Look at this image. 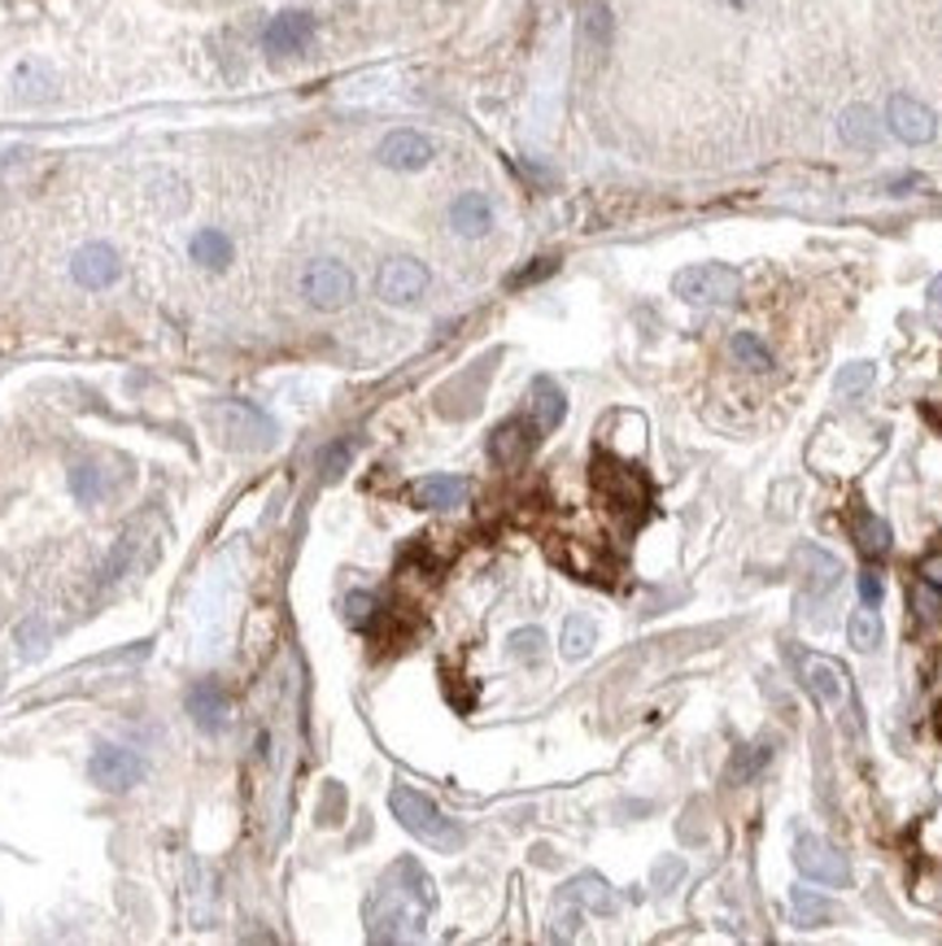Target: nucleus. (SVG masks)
Listing matches in <instances>:
<instances>
[{
	"mask_svg": "<svg viewBox=\"0 0 942 946\" xmlns=\"http://www.w3.org/2000/svg\"><path fill=\"white\" fill-rule=\"evenodd\" d=\"M799 558L812 563V572H808V576H812V597H824V593L842 581V563H838L833 554H824L821 545H803Z\"/></svg>",
	"mask_w": 942,
	"mask_h": 946,
	"instance_id": "nucleus-25",
	"label": "nucleus"
},
{
	"mask_svg": "<svg viewBox=\"0 0 942 946\" xmlns=\"http://www.w3.org/2000/svg\"><path fill=\"white\" fill-rule=\"evenodd\" d=\"M790 907H794V920L808 925V929H821L824 920L833 916V907L824 903L821 894H812V889H794V894H790Z\"/></svg>",
	"mask_w": 942,
	"mask_h": 946,
	"instance_id": "nucleus-30",
	"label": "nucleus"
},
{
	"mask_svg": "<svg viewBox=\"0 0 942 946\" xmlns=\"http://www.w3.org/2000/svg\"><path fill=\"white\" fill-rule=\"evenodd\" d=\"M681 873H685V864H681V859H672V864H659V868H654V882H659V886H677V882H681Z\"/></svg>",
	"mask_w": 942,
	"mask_h": 946,
	"instance_id": "nucleus-40",
	"label": "nucleus"
},
{
	"mask_svg": "<svg viewBox=\"0 0 942 946\" xmlns=\"http://www.w3.org/2000/svg\"><path fill=\"white\" fill-rule=\"evenodd\" d=\"M371 615H375V597L371 593H350L345 597V620H350L353 628H367Z\"/></svg>",
	"mask_w": 942,
	"mask_h": 946,
	"instance_id": "nucleus-35",
	"label": "nucleus"
},
{
	"mask_svg": "<svg viewBox=\"0 0 942 946\" xmlns=\"http://www.w3.org/2000/svg\"><path fill=\"white\" fill-rule=\"evenodd\" d=\"M794 864L808 882H821V886H851V864L838 846H829L812 833H799L794 837Z\"/></svg>",
	"mask_w": 942,
	"mask_h": 946,
	"instance_id": "nucleus-6",
	"label": "nucleus"
},
{
	"mask_svg": "<svg viewBox=\"0 0 942 946\" xmlns=\"http://www.w3.org/2000/svg\"><path fill=\"white\" fill-rule=\"evenodd\" d=\"M471 484L463 475H423L411 489V502L423 506V511H454V506H468Z\"/></svg>",
	"mask_w": 942,
	"mask_h": 946,
	"instance_id": "nucleus-16",
	"label": "nucleus"
},
{
	"mask_svg": "<svg viewBox=\"0 0 942 946\" xmlns=\"http://www.w3.org/2000/svg\"><path fill=\"white\" fill-rule=\"evenodd\" d=\"M432 140L423 135V131H411V127H398V131H389L384 140H380V149H375V158H380V167H389V171H402V175H411V171H423L428 162H432Z\"/></svg>",
	"mask_w": 942,
	"mask_h": 946,
	"instance_id": "nucleus-12",
	"label": "nucleus"
},
{
	"mask_svg": "<svg viewBox=\"0 0 942 946\" xmlns=\"http://www.w3.org/2000/svg\"><path fill=\"white\" fill-rule=\"evenodd\" d=\"M720 4H729V9H746V4H755V0H720Z\"/></svg>",
	"mask_w": 942,
	"mask_h": 946,
	"instance_id": "nucleus-43",
	"label": "nucleus"
},
{
	"mask_svg": "<svg viewBox=\"0 0 942 946\" xmlns=\"http://www.w3.org/2000/svg\"><path fill=\"white\" fill-rule=\"evenodd\" d=\"M672 293L690 305H733L738 293H742V275L724 262H699V266H685L677 271L672 280Z\"/></svg>",
	"mask_w": 942,
	"mask_h": 946,
	"instance_id": "nucleus-3",
	"label": "nucleus"
},
{
	"mask_svg": "<svg viewBox=\"0 0 942 946\" xmlns=\"http://www.w3.org/2000/svg\"><path fill=\"white\" fill-rule=\"evenodd\" d=\"M389 812L402 821L407 833H414L419 842H428L437 851H459L463 846V828L454 821H445L441 807L432 798H423L419 789H411V785H393L389 789Z\"/></svg>",
	"mask_w": 942,
	"mask_h": 946,
	"instance_id": "nucleus-2",
	"label": "nucleus"
},
{
	"mask_svg": "<svg viewBox=\"0 0 942 946\" xmlns=\"http://www.w3.org/2000/svg\"><path fill=\"white\" fill-rule=\"evenodd\" d=\"M88 772H92V781H97L101 789H110V794H127L131 785H140V781H144V755H140V751H127V746H114V742H106V746H97V751H92Z\"/></svg>",
	"mask_w": 942,
	"mask_h": 946,
	"instance_id": "nucleus-7",
	"label": "nucleus"
},
{
	"mask_svg": "<svg viewBox=\"0 0 942 946\" xmlns=\"http://www.w3.org/2000/svg\"><path fill=\"white\" fill-rule=\"evenodd\" d=\"M529 414L537 419V427H541V432H554V427L563 423V414H568V397H563V389H559L550 375H537V380H532Z\"/></svg>",
	"mask_w": 942,
	"mask_h": 946,
	"instance_id": "nucleus-20",
	"label": "nucleus"
},
{
	"mask_svg": "<svg viewBox=\"0 0 942 946\" xmlns=\"http://www.w3.org/2000/svg\"><path fill=\"white\" fill-rule=\"evenodd\" d=\"M873 380H878V366H873V362H851V366L838 371V393H842V397H860Z\"/></svg>",
	"mask_w": 942,
	"mask_h": 946,
	"instance_id": "nucleus-33",
	"label": "nucleus"
},
{
	"mask_svg": "<svg viewBox=\"0 0 942 946\" xmlns=\"http://www.w3.org/2000/svg\"><path fill=\"white\" fill-rule=\"evenodd\" d=\"M70 275H74V284H79V289L101 293V289L118 284V275H122V258H118L114 244L92 240V244L74 249V258H70Z\"/></svg>",
	"mask_w": 942,
	"mask_h": 946,
	"instance_id": "nucleus-9",
	"label": "nucleus"
},
{
	"mask_svg": "<svg viewBox=\"0 0 942 946\" xmlns=\"http://www.w3.org/2000/svg\"><path fill=\"white\" fill-rule=\"evenodd\" d=\"M563 898H568V903H577V907H585V912H593V916H615V912H620L615 889L607 886L598 873H581V877H572V882L563 886Z\"/></svg>",
	"mask_w": 942,
	"mask_h": 946,
	"instance_id": "nucleus-18",
	"label": "nucleus"
},
{
	"mask_svg": "<svg viewBox=\"0 0 942 946\" xmlns=\"http://www.w3.org/2000/svg\"><path fill=\"white\" fill-rule=\"evenodd\" d=\"M799 672H803V685H808L829 711H838V715H846V719L860 715L851 676H846L833 658H824V654H799Z\"/></svg>",
	"mask_w": 942,
	"mask_h": 946,
	"instance_id": "nucleus-5",
	"label": "nucleus"
},
{
	"mask_svg": "<svg viewBox=\"0 0 942 946\" xmlns=\"http://www.w3.org/2000/svg\"><path fill=\"white\" fill-rule=\"evenodd\" d=\"M885 122H890L894 140H903V144H930V140L939 135V119H934V110H930L925 101L908 97V92L890 97V105H885Z\"/></svg>",
	"mask_w": 942,
	"mask_h": 946,
	"instance_id": "nucleus-11",
	"label": "nucleus"
},
{
	"mask_svg": "<svg viewBox=\"0 0 942 946\" xmlns=\"http://www.w3.org/2000/svg\"><path fill=\"white\" fill-rule=\"evenodd\" d=\"M70 493H74L83 506H97V502H106V497H110V480H106L101 467L79 463V467H70Z\"/></svg>",
	"mask_w": 942,
	"mask_h": 946,
	"instance_id": "nucleus-26",
	"label": "nucleus"
},
{
	"mask_svg": "<svg viewBox=\"0 0 942 946\" xmlns=\"http://www.w3.org/2000/svg\"><path fill=\"white\" fill-rule=\"evenodd\" d=\"M232 236L228 232H219V228H201L197 236H192V262L197 266H206V271H228L232 266Z\"/></svg>",
	"mask_w": 942,
	"mask_h": 946,
	"instance_id": "nucleus-23",
	"label": "nucleus"
},
{
	"mask_svg": "<svg viewBox=\"0 0 942 946\" xmlns=\"http://www.w3.org/2000/svg\"><path fill=\"white\" fill-rule=\"evenodd\" d=\"M921 576H925V585L942 590V554H930V558L921 563Z\"/></svg>",
	"mask_w": 942,
	"mask_h": 946,
	"instance_id": "nucleus-41",
	"label": "nucleus"
},
{
	"mask_svg": "<svg viewBox=\"0 0 942 946\" xmlns=\"http://www.w3.org/2000/svg\"><path fill=\"white\" fill-rule=\"evenodd\" d=\"M432 907H437L432 877L414 859H398L367 903L371 938L375 943H411L423 934V912H432Z\"/></svg>",
	"mask_w": 942,
	"mask_h": 946,
	"instance_id": "nucleus-1",
	"label": "nucleus"
},
{
	"mask_svg": "<svg viewBox=\"0 0 942 946\" xmlns=\"http://www.w3.org/2000/svg\"><path fill=\"white\" fill-rule=\"evenodd\" d=\"M593 484H598V493H602L611 506H620V511H642L650 502L647 480L633 472V467L615 463V459H598V463H593Z\"/></svg>",
	"mask_w": 942,
	"mask_h": 946,
	"instance_id": "nucleus-10",
	"label": "nucleus"
},
{
	"mask_svg": "<svg viewBox=\"0 0 942 946\" xmlns=\"http://www.w3.org/2000/svg\"><path fill=\"white\" fill-rule=\"evenodd\" d=\"M554 258H537L529 271H520V275H511V289H529V284H537V280H545V275H554Z\"/></svg>",
	"mask_w": 942,
	"mask_h": 946,
	"instance_id": "nucleus-36",
	"label": "nucleus"
},
{
	"mask_svg": "<svg viewBox=\"0 0 942 946\" xmlns=\"http://www.w3.org/2000/svg\"><path fill=\"white\" fill-rule=\"evenodd\" d=\"M581 36L593 49H607L611 44V9L607 4H589L585 18H581Z\"/></svg>",
	"mask_w": 942,
	"mask_h": 946,
	"instance_id": "nucleus-32",
	"label": "nucleus"
},
{
	"mask_svg": "<svg viewBox=\"0 0 942 946\" xmlns=\"http://www.w3.org/2000/svg\"><path fill=\"white\" fill-rule=\"evenodd\" d=\"M882 576H878V572H860V597H864V602H869V606H878V602H882Z\"/></svg>",
	"mask_w": 942,
	"mask_h": 946,
	"instance_id": "nucleus-38",
	"label": "nucleus"
},
{
	"mask_svg": "<svg viewBox=\"0 0 942 946\" xmlns=\"http://www.w3.org/2000/svg\"><path fill=\"white\" fill-rule=\"evenodd\" d=\"M733 358H738L742 366H751V371H772L768 345L760 336H751V332H738V336H733Z\"/></svg>",
	"mask_w": 942,
	"mask_h": 946,
	"instance_id": "nucleus-31",
	"label": "nucleus"
},
{
	"mask_svg": "<svg viewBox=\"0 0 942 946\" xmlns=\"http://www.w3.org/2000/svg\"><path fill=\"white\" fill-rule=\"evenodd\" d=\"M428 284H432V275H428V266L419 258H389L380 266V275H375V293L389 305H411V301L428 293Z\"/></svg>",
	"mask_w": 942,
	"mask_h": 946,
	"instance_id": "nucleus-8",
	"label": "nucleus"
},
{
	"mask_svg": "<svg viewBox=\"0 0 942 946\" xmlns=\"http://www.w3.org/2000/svg\"><path fill=\"white\" fill-rule=\"evenodd\" d=\"M13 92H18L22 101L40 105V101H53L58 79H53V70H49L44 61H22V66L13 70Z\"/></svg>",
	"mask_w": 942,
	"mask_h": 946,
	"instance_id": "nucleus-22",
	"label": "nucleus"
},
{
	"mask_svg": "<svg viewBox=\"0 0 942 946\" xmlns=\"http://www.w3.org/2000/svg\"><path fill=\"white\" fill-rule=\"evenodd\" d=\"M537 436H541V427H537L532 414L507 419V423L493 427V436H489V459H493L498 467H520L532 450H537Z\"/></svg>",
	"mask_w": 942,
	"mask_h": 946,
	"instance_id": "nucleus-14",
	"label": "nucleus"
},
{
	"mask_svg": "<svg viewBox=\"0 0 942 946\" xmlns=\"http://www.w3.org/2000/svg\"><path fill=\"white\" fill-rule=\"evenodd\" d=\"M838 135H842V144H851V149H878L882 127H878V114H873L869 105H851V110H842V119H838Z\"/></svg>",
	"mask_w": 942,
	"mask_h": 946,
	"instance_id": "nucleus-21",
	"label": "nucleus"
},
{
	"mask_svg": "<svg viewBox=\"0 0 942 946\" xmlns=\"http://www.w3.org/2000/svg\"><path fill=\"white\" fill-rule=\"evenodd\" d=\"M593 646H598V624L589 615H568V624H563V654L568 658H585Z\"/></svg>",
	"mask_w": 942,
	"mask_h": 946,
	"instance_id": "nucleus-27",
	"label": "nucleus"
},
{
	"mask_svg": "<svg viewBox=\"0 0 942 946\" xmlns=\"http://www.w3.org/2000/svg\"><path fill=\"white\" fill-rule=\"evenodd\" d=\"M511 654H515L520 663H532V667H537V663L545 658V633H541V628H515V633H511Z\"/></svg>",
	"mask_w": 942,
	"mask_h": 946,
	"instance_id": "nucleus-34",
	"label": "nucleus"
},
{
	"mask_svg": "<svg viewBox=\"0 0 942 946\" xmlns=\"http://www.w3.org/2000/svg\"><path fill=\"white\" fill-rule=\"evenodd\" d=\"M930 305H934V310H942V275L934 280V284H930Z\"/></svg>",
	"mask_w": 942,
	"mask_h": 946,
	"instance_id": "nucleus-42",
	"label": "nucleus"
},
{
	"mask_svg": "<svg viewBox=\"0 0 942 946\" xmlns=\"http://www.w3.org/2000/svg\"><path fill=\"white\" fill-rule=\"evenodd\" d=\"M310 40H314V18H310L305 9H284V13H275V18L267 22V36H262V44H267L271 58H297Z\"/></svg>",
	"mask_w": 942,
	"mask_h": 946,
	"instance_id": "nucleus-15",
	"label": "nucleus"
},
{
	"mask_svg": "<svg viewBox=\"0 0 942 946\" xmlns=\"http://www.w3.org/2000/svg\"><path fill=\"white\" fill-rule=\"evenodd\" d=\"M358 293V284H353V271L345 262H337V258H314L305 271H301V296L314 305V310H323V314H337V310H345Z\"/></svg>",
	"mask_w": 942,
	"mask_h": 946,
	"instance_id": "nucleus-4",
	"label": "nucleus"
},
{
	"mask_svg": "<svg viewBox=\"0 0 942 946\" xmlns=\"http://www.w3.org/2000/svg\"><path fill=\"white\" fill-rule=\"evenodd\" d=\"M768 759H772V746H768V742L738 751V755H733V764H729V781H733V785H746V781H755V776L764 772Z\"/></svg>",
	"mask_w": 942,
	"mask_h": 946,
	"instance_id": "nucleus-29",
	"label": "nucleus"
},
{
	"mask_svg": "<svg viewBox=\"0 0 942 946\" xmlns=\"http://www.w3.org/2000/svg\"><path fill=\"white\" fill-rule=\"evenodd\" d=\"M855 545L869 554V558H882L890 550V524L878 520V515H860L855 520Z\"/></svg>",
	"mask_w": 942,
	"mask_h": 946,
	"instance_id": "nucleus-28",
	"label": "nucleus"
},
{
	"mask_svg": "<svg viewBox=\"0 0 942 946\" xmlns=\"http://www.w3.org/2000/svg\"><path fill=\"white\" fill-rule=\"evenodd\" d=\"M846 637H851V646L860 654H873L882 646V615L864 602L860 611H851V620H846Z\"/></svg>",
	"mask_w": 942,
	"mask_h": 946,
	"instance_id": "nucleus-24",
	"label": "nucleus"
},
{
	"mask_svg": "<svg viewBox=\"0 0 942 946\" xmlns=\"http://www.w3.org/2000/svg\"><path fill=\"white\" fill-rule=\"evenodd\" d=\"M223 432L244 450H267L275 445V419L253 406V402H228L223 406Z\"/></svg>",
	"mask_w": 942,
	"mask_h": 946,
	"instance_id": "nucleus-13",
	"label": "nucleus"
},
{
	"mask_svg": "<svg viewBox=\"0 0 942 946\" xmlns=\"http://www.w3.org/2000/svg\"><path fill=\"white\" fill-rule=\"evenodd\" d=\"M188 715L201 733H223L228 728V690L219 681H201L188 690Z\"/></svg>",
	"mask_w": 942,
	"mask_h": 946,
	"instance_id": "nucleus-17",
	"label": "nucleus"
},
{
	"mask_svg": "<svg viewBox=\"0 0 942 946\" xmlns=\"http://www.w3.org/2000/svg\"><path fill=\"white\" fill-rule=\"evenodd\" d=\"M18 642H22V651H44V646H40V642H44V633H40V620H31V624H22V628H18Z\"/></svg>",
	"mask_w": 942,
	"mask_h": 946,
	"instance_id": "nucleus-39",
	"label": "nucleus"
},
{
	"mask_svg": "<svg viewBox=\"0 0 942 946\" xmlns=\"http://www.w3.org/2000/svg\"><path fill=\"white\" fill-rule=\"evenodd\" d=\"M450 228L468 240L484 236V232L493 228V205H489V197H484V192H463V197H454V205H450Z\"/></svg>",
	"mask_w": 942,
	"mask_h": 946,
	"instance_id": "nucleus-19",
	"label": "nucleus"
},
{
	"mask_svg": "<svg viewBox=\"0 0 942 946\" xmlns=\"http://www.w3.org/2000/svg\"><path fill=\"white\" fill-rule=\"evenodd\" d=\"M350 459H353V445H350V441L332 445V450L323 454V475H341L345 467H350Z\"/></svg>",
	"mask_w": 942,
	"mask_h": 946,
	"instance_id": "nucleus-37",
	"label": "nucleus"
}]
</instances>
